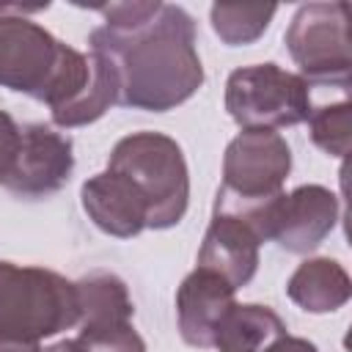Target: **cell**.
Masks as SVG:
<instances>
[{
    "label": "cell",
    "instance_id": "obj_5",
    "mask_svg": "<svg viewBox=\"0 0 352 352\" xmlns=\"http://www.w3.org/2000/svg\"><path fill=\"white\" fill-rule=\"evenodd\" d=\"M226 110L242 129H283L308 121L314 104L308 82L278 63H256L231 72Z\"/></svg>",
    "mask_w": 352,
    "mask_h": 352
},
{
    "label": "cell",
    "instance_id": "obj_19",
    "mask_svg": "<svg viewBox=\"0 0 352 352\" xmlns=\"http://www.w3.org/2000/svg\"><path fill=\"white\" fill-rule=\"evenodd\" d=\"M19 140H22V129L6 110H0V184H6V179L14 170V162L19 154Z\"/></svg>",
    "mask_w": 352,
    "mask_h": 352
},
{
    "label": "cell",
    "instance_id": "obj_20",
    "mask_svg": "<svg viewBox=\"0 0 352 352\" xmlns=\"http://www.w3.org/2000/svg\"><path fill=\"white\" fill-rule=\"evenodd\" d=\"M264 352H319L311 341L297 338V336H280L278 341H272Z\"/></svg>",
    "mask_w": 352,
    "mask_h": 352
},
{
    "label": "cell",
    "instance_id": "obj_6",
    "mask_svg": "<svg viewBox=\"0 0 352 352\" xmlns=\"http://www.w3.org/2000/svg\"><path fill=\"white\" fill-rule=\"evenodd\" d=\"M286 47L308 82H338L346 88L349 50V3H308L300 6L286 30Z\"/></svg>",
    "mask_w": 352,
    "mask_h": 352
},
{
    "label": "cell",
    "instance_id": "obj_10",
    "mask_svg": "<svg viewBox=\"0 0 352 352\" xmlns=\"http://www.w3.org/2000/svg\"><path fill=\"white\" fill-rule=\"evenodd\" d=\"M234 286L206 267H195L176 292L179 333L190 346H212L214 330L234 305Z\"/></svg>",
    "mask_w": 352,
    "mask_h": 352
},
{
    "label": "cell",
    "instance_id": "obj_3",
    "mask_svg": "<svg viewBox=\"0 0 352 352\" xmlns=\"http://www.w3.org/2000/svg\"><path fill=\"white\" fill-rule=\"evenodd\" d=\"M80 319L74 283L44 267L0 261V338L38 344Z\"/></svg>",
    "mask_w": 352,
    "mask_h": 352
},
{
    "label": "cell",
    "instance_id": "obj_16",
    "mask_svg": "<svg viewBox=\"0 0 352 352\" xmlns=\"http://www.w3.org/2000/svg\"><path fill=\"white\" fill-rule=\"evenodd\" d=\"M311 124V140L327 151L330 157H346L349 146H352V113H349V102H338V104H324L311 110L308 116Z\"/></svg>",
    "mask_w": 352,
    "mask_h": 352
},
{
    "label": "cell",
    "instance_id": "obj_21",
    "mask_svg": "<svg viewBox=\"0 0 352 352\" xmlns=\"http://www.w3.org/2000/svg\"><path fill=\"white\" fill-rule=\"evenodd\" d=\"M0 352H41V346H38V344H30V341L0 338Z\"/></svg>",
    "mask_w": 352,
    "mask_h": 352
},
{
    "label": "cell",
    "instance_id": "obj_12",
    "mask_svg": "<svg viewBox=\"0 0 352 352\" xmlns=\"http://www.w3.org/2000/svg\"><path fill=\"white\" fill-rule=\"evenodd\" d=\"M286 294L308 314H333L346 305L352 283L336 258H308L292 272Z\"/></svg>",
    "mask_w": 352,
    "mask_h": 352
},
{
    "label": "cell",
    "instance_id": "obj_2",
    "mask_svg": "<svg viewBox=\"0 0 352 352\" xmlns=\"http://www.w3.org/2000/svg\"><path fill=\"white\" fill-rule=\"evenodd\" d=\"M107 170L126 179L143 198L148 228L176 226L190 201V176L179 143L162 132H135L116 143Z\"/></svg>",
    "mask_w": 352,
    "mask_h": 352
},
{
    "label": "cell",
    "instance_id": "obj_11",
    "mask_svg": "<svg viewBox=\"0 0 352 352\" xmlns=\"http://www.w3.org/2000/svg\"><path fill=\"white\" fill-rule=\"evenodd\" d=\"M80 198L94 226L110 236L129 239L138 236L143 228H148V212L143 198L135 192V187L126 179H121L113 170H102L88 182H82Z\"/></svg>",
    "mask_w": 352,
    "mask_h": 352
},
{
    "label": "cell",
    "instance_id": "obj_4",
    "mask_svg": "<svg viewBox=\"0 0 352 352\" xmlns=\"http://www.w3.org/2000/svg\"><path fill=\"white\" fill-rule=\"evenodd\" d=\"M292 170V148L272 129H242L226 148L223 184L214 209L253 212L283 192Z\"/></svg>",
    "mask_w": 352,
    "mask_h": 352
},
{
    "label": "cell",
    "instance_id": "obj_8",
    "mask_svg": "<svg viewBox=\"0 0 352 352\" xmlns=\"http://www.w3.org/2000/svg\"><path fill=\"white\" fill-rule=\"evenodd\" d=\"M74 168L72 140L52 126L30 124L22 129L19 154L6 187L22 198H41L60 190Z\"/></svg>",
    "mask_w": 352,
    "mask_h": 352
},
{
    "label": "cell",
    "instance_id": "obj_7",
    "mask_svg": "<svg viewBox=\"0 0 352 352\" xmlns=\"http://www.w3.org/2000/svg\"><path fill=\"white\" fill-rule=\"evenodd\" d=\"M338 223V198L322 184L280 192L261 212V236L289 253H311Z\"/></svg>",
    "mask_w": 352,
    "mask_h": 352
},
{
    "label": "cell",
    "instance_id": "obj_13",
    "mask_svg": "<svg viewBox=\"0 0 352 352\" xmlns=\"http://www.w3.org/2000/svg\"><path fill=\"white\" fill-rule=\"evenodd\" d=\"M280 336H286V324L270 305L234 302L220 319L212 346L217 352H264Z\"/></svg>",
    "mask_w": 352,
    "mask_h": 352
},
{
    "label": "cell",
    "instance_id": "obj_14",
    "mask_svg": "<svg viewBox=\"0 0 352 352\" xmlns=\"http://www.w3.org/2000/svg\"><path fill=\"white\" fill-rule=\"evenodd\" d=\"M77 292V324H102V322H132L135 305L124 280L113 272H91L74 283Z\"/></svg>",
    "mask_w": 352,
    "mask_h": 352
},
{
    "label": "cell",
    "instance_id": "obj_18",
    "mask_svg": "<svg viewBox=\"0 0 352 352\" xmlns=\"http://www.w3.org/2000/svg\"><path fill=\"white\" fill-rule=\"evenodd\" d=\"M160 8H162L160 0H154V3L148 0V3H110V6H96L94 11H99L104 16L102 28H107L113 33H126V30L154 19L160 14Z\"/></svg>",
    "mask_w": 352,
    "mask_h": 352
},
{
    "label": "cell",
    "instance_id": "obj_22",
    "mask_svg": "<svg viewBox=\"0 0 352 352\" xmlns=\"http://www.w3.org/2000/svg\"><path fill=\"white\" fill-rule=\"evenodd\" d=\"M44 352H80V349H77L74 338H66V341H58V344H52V346H50V349H44Z\"/></svg>",
    "mask_w": 352,
    "mask_h": 352
},
{
    "label": "cell",
    "instance_id": "obj_17",
    "mask_svg": "<svg viewBox=\"0 0 352 352\" xmlns=\"http://www.w3.org/2000/svg\"><path fill=\"white\" fill-rule=\"evenodd\" d=\"M74 344L80 352H146V344L132 322L82 324Z\"/></svg>",
    "mask_w": 352,
    "mask_h": 352
},
{
    "label": "cell",
    "instance_id": "obj_1",
    "mask_svg": "<svg viewBox=\"0 0 352 352\" xmlns=\"http://www.w3.org/2000/svg\"><path fill=\"white\" fill-rule=\"evenodd\" d=\"M91 52L107 58L118 85V104L165 113L187 102L204 82L195 50V22L182 6L162 3L160 14L126 33L96 28Z\"/></svg>",
    "mask_w": 352,
    "mask_h": 352
},
{
    "label": "cell",
    "instance_id": "obj_15",
    "mask_svg": "<svg viewBox=\"0 0 352 352\" xmlns=\"http://www.w3.org/2000/svg\"><path fill=\"white\" fill-rule=\"evenodd\" d=\"M275 11V3H214L209 8V19L220 41L228 47H242L264 36Z\"/></svg>",
    "mask_w": 352,
    "mask_h": 352
},
{
    "label": "cell",
    "instance_id": "obj_9",
    "mask_svg": "<svg viewBox=\"0 0 352 352\" xmlns=\"http://www.w3.org/2000/svg\"><path fill=\"white\" fill-rule=\"evenodd\" d=\"M258 245L261 236L245 217L234 212H214L198 250V267L217 272L239 289L250 283L258 270Z\"/></svg>",
    "mask_w": 352,
    "mask_h": 352
}]
</instances>
